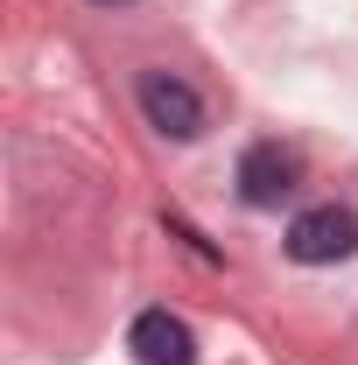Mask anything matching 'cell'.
<instances>
[{"label":"cell","instance_id":"obj_1","mask_svg":"<svg viewBox=\"0 0 358 365\" xmlns=\"http://www.w3.org/2000/svg\"><path fill=\"white\" fill-rule=\"evenodd\" d=\"M140 113H148V127L169 140H197L204 134V98L190 78L176 71H140Z\"/></svg>","mask_w":358,"mask_h":365},{"label":"cell","instance_id":"obj_2","mask_svg":"<svg viewBox=\"0 0 358 365\" xmlns=\"http://www.w3.org/2000/svg\"><path fill=\"white\" fill-rule=\"evenodd\" d=\"M352 253H358V218L337 204H316L288 225V260H302V267H337Z\"/></svg>","mask_w":358,"mask_h":365},{"label":"cell","instance_id":"obj_3","mask_svg":"<svg viewBox=\"0 0 358 365\" xmlns=\"http://www.w3.org/2000/svg\"><path fill=\"white\" fill-rule=\"evenodd\" d=\"M288 190H295V155H288L281 140H253V148L239 155V197H246L253 211H274Z\"/></svg>","mask_w":358,"mask_h":365},{"label":"cell","instance_id":"obj_4","mask_svg":"<svg viewBox=\"0 0 358 365\" xmlns=\"http://www.w3.org/2000/svg\"><path fill=\"white\" fill-rule=\"evenodd\" d=\"M127 351L140 365H197V337H190V323L169 317V309H140L134 330H127Z\"/></svg>","mask_w":358,"mask_h":365},{"label":"cell","instance_id":"obj_5","mask_svg":"<svg viewBox=\"0 0 358 365\" xmlns=\"http://www.w3.org/2000/svg\"><path fill=\"white\" fill-rule=\"evenodd\" d=\"M91 7H134V0H91Z\"/></svg>","mask_w":358,"mask_h":365}]
</instances>
